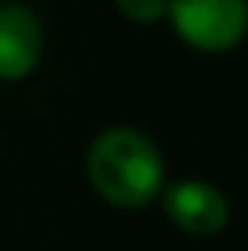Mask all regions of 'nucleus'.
Returning <instances> with one entry per match:
<instances>
[{"instance_id":"f03ea898","label":"nucleus","mask_w":248,"mask_h":251,"mask_svg":"<svg viewBox=\"0 0 248 251\" xmlns=\"http://www.w3.org/2000/svg\"><path fill=\"white\" fill-rule=\"evenodd\" d=\"M165 22L197 55H230L248 37V0H168Z\"/></svg>"},{"instance_id":"20e7f679","label":"nucleus","mask_w":248,"mask_h":251,"mask_svg":"<svg viewBox=\"0 0 248 251\" xmlns=\"http://www.w3.org/2000/svg\"><path fill=\"white\" fill-rule=\"evenodd\" d=\"M44 22L29 4L22 0L0 4V80H29L44 62Z\"/></svg>"},{"instance_id":"39448f33","label":"nucleus","mask_w":248,"mask_h":251,"mask_svg":"<svg viewBox=\"0 0 248 251\" xmlns=\"http://www.w3.org/2000/svg\"><path fill=\"white\" fill-rule=\"evenodd\" d=\"M113 7L132 25H157L168 15V0H113Z\"/></svg>"},{"instance_id":"f257e3e1","label":"nucleus","mask_w":248,"mask_h":251,"mask_svg":"<svg viewBox=\"0 0 248 251\" xmlns=\"http://www.w3.org/2000/svg\"><path fill=\"white\" fill-rule=\"evenodd\" d=\"M84 171L95 197L117 211H142L157 204L161 189L168 186V160L161 142L132 124L102 127L88 146Z\"/></svg>"},{"instance_id":"7ed1b4c3","label":"nucleus","mask_w":248,"mask_h":251,"mask_svg":"<svg viewBox=\"0 0 248 251\" xmlns=\"http://www.w3.org/2000/svg\"><path fill=\"white\" fill-rule=\"evenodd\" d=\"M161 211L172 222L179 233L186 237H219L230 226V197L226 189H219L208 178H179V182H168L161 189Z\"/></svg>"}]
</instances>
